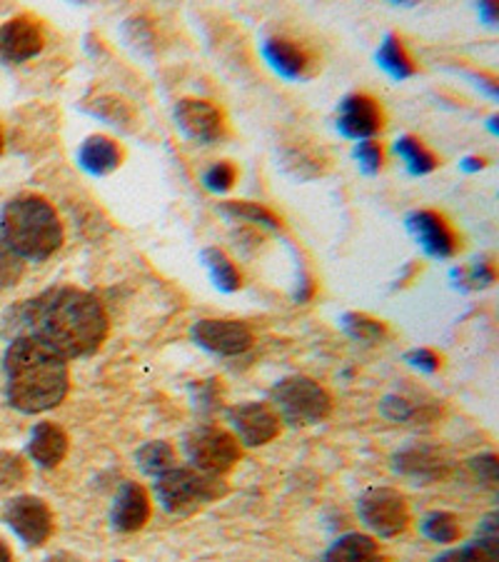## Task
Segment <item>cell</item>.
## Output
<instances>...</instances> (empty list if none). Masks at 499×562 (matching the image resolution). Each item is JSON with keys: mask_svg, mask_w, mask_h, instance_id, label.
Segmentation results:
<instances>
[{"mask_svg": "<svg viewBox=\"0 0 499 562\" xmlns=\"http://www.w3.org/2000/svg\"><path fill=\"white\" fill-rule=\"evenodd\" d=\"M11 315L13 323L8 325H13L18 335H31L66 360L93 356L111 330L103 303L72 285L45 290Z\"/></svg>", "mask_w": 499, "mask_h": 562, "instance_id": "obj_1", "label": "cell"}, {"mask_svg": "<svg viewBox=\"0 0 499 562\" xmlns=\"http://www.w3.org/2000/svg\"><path fill=\"white\" fill-rule=\"evenodd\" d=\"M5 395L15 411L45 413L66 401L70 373L66 358L50 350L45 342L18 335L5 350Z\"/></svg>", "mask_w": 499, "mask_h": 562, "instance_id": "obj_2", "label": "cell"}, {"mask_svg": "<svg viewBox=\"0 0 499 562\" xmlns=\"http://www.w3.org/2000/svg\"><path fill=\"white\" fill-rule=\"evenodd\" d=\"M0 238L21 260H48L60 250L66 231L56 207L41 195L25 193L0 213Z\"/></svg>", "mask_w": 499, "mask_h": 562, "instance_id": "obj_3", "label": "cell"}, {"mask_svg": "<svg viewBox=\"0 0 499 562\" xmlns=\"http://www.w3.org/2000/svg\"><path fill=\"white\" fill-rule=\"evenodd\" d=\"M156 495L170 515L188 518L228 495V485L217 475L200 473L195 468H172L158 477Z\"/></svg>", "mask_w": 499, "mask_h": 562, "instance_id": "obj_4", "label": "cell"}, {"mask_svg": "<svg viewBox=\"0 0 499 562\" xmlns=\"http://www.w3.org/2000/svg\"><path fill=\"white\" fill-rule=\"evenodd\" d=\"M270 401L280 420L295 425V428L322 423L332 413V395L317 380L305 375H290L280 380L272 387Z\"/></svg>", "mask_w": 499, "mask_h": 562, "instance_id": "obj_5", "label": "cell"}, {"mask_svg": "<svg viewBox=\"0 0 499 562\" xmlns=\"http://www.w3.org/2000/svg\"><path fill=\"white\" fill-rule=\"evenodd\" d=\"M185 456L193 468L207 475H225L238 465L242 448L233 432L215 428V425H197L185 435Z\"/></svg>", "mask_w": 499, "mask_h": 562, "instance_id": "obj_6", "label": "cell"}, {"mask_svg": "<svg viewBox=\"0 0 499 562\" xmlns=\"http://www.w3.org/2000/svg\"><path fill=\"white\" fill-rule=\"evenodd\" d=\"M358 513L360 520L379 538H395L410 528V505L393 487H370L362 493Z\"/></svg>", "mask_w": 499, "mask_h": 562, "instance_id": "obj_7", "label": "cell"}, {"mask_svg": "<svg viewBox=\"0 0 499 562\" xmlns=\"http://www.w3.org/2000/svg\"><path fill=\"white\" fill-rule=\"evenodd\" d=\"M5 522L25 546L41 548L53 535V513L45 501L35 495H21L5 507Z\"/></svg>", "mask_w": 499, "mask_h": 562, "instance_id": "obj_8", "label": "cell"}, {"mask_svg": "<svg viewBox=\"0 0 499 562\" xmlns=\"http://www.w3.org/2000/svg\"><path fill=\"white\" fill-rule=\"evenodd\" d=\"M193 340L200 348L215 352V356H242L252 348L256 342V335L248 328V325L240 321H217V317H205V321H197L193 325Z\"/></svg>", "mask_w": 499, "mask_h": 562, "instance_id": "obj_9", "label": "cell"}, {"mask_svg": "<svg viewBox=\"0 0 499 562\" xmlns=\"http://www.w3.org/2000/svg\"><path fill=\"white\" fill-rule=\"evenodd\" d=\"M393 465L399 475L417 480V483H440L447 480L455 470V460L447 456V450L438 446H407L395 452Z\"/></svg>", "mask_w": 499, "mask_h": 562, "instance_id": "obj_10", "label": "cell"}, {"mask_svg": "<svg viewBox=\"0 0 499 562\" xmlns=\"http://www.w3.org/2000/svg\"><path fill=\"white\" fill-rule=\"evenodd\" d=\"M228 420L235 428V438L242 446L248 448H260L268 446L280 435V428H283V420L280 415L272 411V405L265 403H240L228 411Z\"/></svg>", "mask_w": 499, "mask_h": 562, "instance_id": "obj_11", "label": "cell"}, {"mask_svg": "<svg viewBox=\"0 0 499 562\" xmlns=\"http://www.w3.org/2000/svg\"><path fill=\"white\" fill-rule=\"evenodd\" d=\"M175 123L188 138L197 143H215L225 135V115L220 108L200 98H183L175 105Z\"/></svg>", "mask_w": 499, "mask_h": 562, "instance_id": "obj_12", "label": "cell"}, {"mask_svg": "<svg viewBox=\"0 0 499 562\" xmlns=\"http://www.w3.org/2000/svg\"><path fill=\"white\" fill-rule=\"evenodd\" d=\"M45 45V35L33 18H13L0 25V58L8 63H25L38 56Z\"/></svg>", "mask_w": 499, "mask_h": 562, "instance_id": "obj_13", "label": "cell"}, {"mask_svg": "<svg viewBox=\"0 0 499 562\" xmlns=\"http://www.w3.org/2000/svg\"><path fill=\"white\" fill-rule=\"evenodd\" d=\"M340 131L348 135V138L355 140H370L372 135L383 131V111L375 98L370 95H348L340 103Z\"/></svg>", "mask_w": 499, "mask_h": 562, "instance_id": "obj_14", "label": "cell"}, {"mask_svg": "<svg viewBox=\"0 0 499 562\" xmlns=\"http://www.w3.org/2000/svg\"><path fill=\"white\" fill-rule=\"evenodd\" d=\"M113 528L121 532H138L150 520V497L138 483H123L111 510Z\"/></svg>", "mask_w": 499, "mask_h": 562, "instance_id": "obj_15", "label": "cell"}, {"mask_svg": "<svg viewBox=\"0 0 499 562\" xmlns=\"http://www.w3.org/2000/svg\"><path fill=\"white\" fill-rule=\"evenodd\" d=\"M410 228L415 231L417 240L422 243L424 250L430 256L438 258H450L452 252L457 250V238L452 228L444 221L442 215H438L434 211H417L410 215Z\"/></svg>", "mask_w": 499, "mask_h": 562, "instance_id": "obj_16", "label": "cell"}, {"mask_svg": "<svg viewBox=\"0 0 499 562\" xmlns=\"http://www.w3.org/2000/svg\"><path fill=\"white\" fill-rule=\"evenodd\" d=\"M68 448H70L68 432L56 423H38L31 432L29 452L31 458L45 470L58 468L60 462L66 460Z\"/></svg>", "mask_w": 499, "mask_h": 562, "instance_id": "obj_17", "label": "cell"}, {"mask_svg": "<svg viewBox=\"0 0 499 562\" xmlns=\"http://www.w3.org/2000/svg\"><path fill=\"white\" fill-rule=\"evenodd\" d=\"M80 166H83L88 173L93 176H107L121 166L123 150L115 140L105 138V135H90V138L80 145L78 153Z\"/></svg>", "mask_w": 499, "mask_h": 562, "instance_id": "obj_18", "label": "cell"}, {"mask_svg": "<svg viewBox=\"0 0 499 562\" xmlns=\"http://www.w3.org/2000/svg\"><path fill=\"white\" fill-rule=\"evenodd\" d=\"M325 562H385V558L379 555L377 542L370 535L350 532L332 542Z\"/></svg>", "mask_w": 499, "mask_h": 562, "instance_id": "obj_19", "label": "cell"}, {"mask_svg": "<svg viewBox=\"0 0 499 562\" xmlns=\"http://www.w3.org/2000/svg\"><path fill=\"white\" fill-rule=\"evenodd\" d=\"M265 56L272 63V68L280 70L287 78L303 76L305 68H307V63H310L305 48H299L297 43L287 41V38H272V41H268L265 43Z\"/></svg>", "mask_w": 499, "mask_h": 562, "instance_id": "obj_20", "label": "cell"}, {"mask_svg": "<svg viewBox=\"0 0 499 562\" xmlns=\"http://www.w3.org/2000/svg\"><path fill=\"white\" fill-rule=\"evenodd\" d=\"M135 460H138V468L143 470V473L156 475V477L168 473V470H172V468H178L175 465L178 462L175 448H172L166 440L145 442V446L135 452Z\"/></svg>", "mask_w": 499, "mask_h": 562, "instance_id": "obj_21", "label": "cell"}, {"mask_svg": "<svg viewBox=\"0 0 499 562\" xmlns=\"http://www.w3.org/2000/svg\"><path fill=\"white\" fill-rule=\"evenodd\" d=\"M432 562H499V542L475 538L467 546L442 552Z\"/></svg>", "mask_w": 499, "mask_h": 562, "instance_id": "obj_22", "label": "cell"}, {"mask_svg": "<svg viewBox=\"0 0 499 562\" xmlns=\"http://www.w3.org/2000/svg\"><path fill=\"white\" fill-rule=\"evenodd\" d=\"M203 260H205V266L211 268V276H213L217 288H223V290H228V293H233V290H238L242 285L240 270L235 268V262L228 256H225L220 248L203 250Z\"/></svg>", "mask_w": 499, "mask_h": 562, "instance_id": "obj_23", "label": "cell"}, {"mask_svg": "<svg viewBox=\"0 0 499 562\" xmlns=\"http://www.w3.org/2000/svg\"><path fill=\"white\" fill-rule=\"evenodd\" d=\"M420 530L424 538L432 542H440V546L460 540V532H462L457 515H452L447 510H434L430 515H424L420 522Z\"/></svg>", "mask_w": 499, "mask_h": 562, "instance_id": "obj_24", "label": "cell"}, {"mask_svg": "<svg viewBox=\"0 0 499 562\" xmlns=\"http://www.w3.org/2000/svg\"><path fill=\"white\" fill-rule=\"evenodd\" d=\"M395 150H397V156H402L407 160V166H410L415 176H424V173H430V170L438 168V158H434L432 153L424 148L422 140L412 138V135H402V138L395 143Z\"/></svg>", "mask_w": 499, "mask_h": 562, "instance_id": "obj_25", "label": "cell"}, {"mask_svg": "<svg viewBox=\"0 0 499 562\" xmlns=\"http://www.w3.org/2000/svg\"><path fill=\"white\" fill-rule=\"evenodd\" d=\"M377 58L389 72H393L395 78H407L415 72V66H412L410 56H407L402 41L395 38V35H387V41L383 43V48H379Z\"/></svg>", "mask_w": 499, "mask_h": 562, "instance_id": "obj_26", "label": "cell"}, {"mask_svg": "<svg viewBox=\"0 0 499 562\" xmlns=\"http://www.w3.org/2000/svg\"><path fill=\"white\" fill-rule=\"evenodd\" d=\"M344 330H348L352 338L362 342H379L387 335V328L383 321H375L365 313H348L342 317Z\"/></svg>", "mask_w": 499, "mask_h": 562, "instance_id": "obj_27", "label": "cell"}, {"mask_svg": "<svg viewBox=\"0 0 499 562\" xmlns=\"http://www.w3.org/2000/svg\"><path fill=\"white\" fill-rule=\"evenodd\" d=\"M223 211L233 215V217H240V221H250V223H260V225H268V228L277 231L280 225V217L268 211L265 205L260 203H248V201H230V203H223Z\"/></svg>", "mask_w": 499, "mask_h": 562, "instance_id": "obj_28", "label": "cell"}, {"mask_svg": "<svg viewBox=\"0 0 499 562\" xmlns=\"http://www.w3.org/2000/svg\"><path fill=\"white\" fill-rule=\"evenodd\" d=\"M93 113L100 115V117H105V121L113 123V125H125L135 117V113L131 111V105H125L123 101H117V98H111V95L100 98L98 105H93Z\"/></svg>", "mask_w": 499, "mask_h": 562, "instance_id": "obj_29", "label": "cell"}, {"mask_svg": "<svg viewBox=\"0 0 499 562\" xmlns=\"http://www.w3.org/2000/svg\"><path fill=\"white\" fill-rule=\"evenodd\" d=\"M23 276V260L0 238V288H11Z\"/></svg>", "mask_w": 499, "mask_h": 562, "instance_id": "obj_30", "label": "cell"}, {"mask_svg": "<svg viewBox=\"0 0 499 562\" xmlns=\"http://www.w3.org/2000/svg\"><path fill=\"white\" fill-rule=\"evenodd\" d=\"M235 178H238V170H235V166L228 160L215 162V166L207 168L205 176H203L205 186L215 190V193H225V190H230L233 183H235Z\"/></svg>", "mask_w": 499, "mask_h": 562, "instance_id": "obj_31", "label": "cell"}, {"mask_svg": "<svg viewBox=\"0 0 499 562\" xmlns=\"http://www.w3.org/2000/svg\"><path fill=\"white\" fill-rule=\"evenodd\" d=\"M25 477V465L18 456L0 452V487H13Z\"/></svg>", "mask_w": 499, "mask_h": 562, "instance_id": "obj_32", "label": "cell"}, {"mask_svg": "<svg viewBox=\"0 0 499 562\" xmlns=\"http://www.w3.org/2000/svg\"><path fill=\"white\" fill-rule=\"evenodd\" d=\"M469 470L475 473V477L483 483L489 491H495L497 487V456H479V458H472L469 460Z\"/></svg>", "mask_w": 499, "mask_h": 562, "instance_id": "obj_33", "label": "cell"}, {"mask_svg": "<svg viewBox=\"0 0 499 562\" xmlns=\"http://www.w3.org/2000/svg\"><path fill=\"white\" fill-rule=\"evenodd\" d=\"M355 158L362 162V168H367L370 173H375V170L383 168V148H379V143L375 140H360L358 148H355Z\"/></svg>", "mask_w": 499, "mask_h": 562, "instance_id": "obj_34", "label": "cell"}, {"mask_svg": "<svg viewBox=\"0 0 499 562\" xmlns=\"http://www.w3.org/2000/svg\"><path fill=\"white\" fill-rule=\"evenodd\" d=\"M467 280L475 288H487L495 280V270L492 266H487V262H477V266L467 273Z\"/></svg>", "mask_w": 499, "mask_h": 562, "instance_id": "obj_35", "label": "cell"}, {"mask_svg": "<svg viewBox=\"0 0 499 562\" xmlns=\"http://www.w3.org/2000/svg\"><path fill=\"white\" fill-rule=\"evenodd\" d=\"M407 360H410L412 366H420L422 370H438L440 368V358L434 356V352L428 350V348L407 352Z\"/></svg>", "mask_w": 499, "mask_h": 562, "instance_id": "obj_36", "label": "cell"}, {"mask_svg": "<svg viewBox=\"0 0 499 562\" xmlns=\"http://www.w3.org/2000/svg\"><path fill=\"white\" fill-rule=\"evenodd\" d=\"M0 562H13V552L3 540H0Z\"/></svg>", "mask_w": 499, "mask_h": 562, "instance_id": "obj_37", "label": "cell"}, {"mask_svg": "<svg viewBox=\"0 0 499 562\" xmlns=\"http://www.w3.org/2000/svg\"><path fill=\"white\" fill-rule=\"evenodd\" d=\"M0 150H3V135H0Z\"/></svg>", "mask_w": 499, "mask_h": 562, "instance_id": "obj_38", "label": "cell"}, {"mask_svg": "<svg viewBox=\"0 0 499 562\" xmlns=\"http://www.w3.org/2000/svg\"><path fill=\"white\" fill-rule=\"evenodd\" d=\"M117 562H123V560H117Z\"/></svg>", "mask_w": 499, "mask_h": 562, "instance_id": "obj_39", "label": "cell"}]
</instances>
